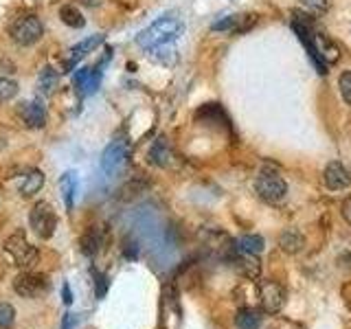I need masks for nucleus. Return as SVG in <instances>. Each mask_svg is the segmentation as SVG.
I'll return each instance as SVG.
<instances>
[{
    "label": "nucleus",
    "instance_id": "1",
    "mask_svg": "<svg viewBox=\"0 0 351 329\" xmlns=\"http://www.w3.org/2000/svg\"><path fill=\"white\" fill-rule=\"evenodd\" d=\"M182 33V22L176 18H160L156 22H152L147 29H143L136 36V44L141 49L152 51L160 47V44L173 42Z\"/></svg>",
    "mask_w": 351,
    "mask_h": 329
},
{
    "label": "nucleus",
    "instance_id": "2",
    "mask_svg": "<svg viewBox=\"0 0 351 329\" xmlns=\"http://www.w3.org/2000/svg\"><path fill=\"white\" fill-rule=\"evenodd\" d=\"M9 36L18 47H31L44 36V25L38 16H22L9 27Z\"/></svg>",
    "mask_w": 351,
    "mask_h": 329
},
{
    "label": "nucleus",
    "instance_id": "3",
    "mask_svg": "<svg viewBox=\"0 0 351 329\" xmlns=\"http://www.w3.org/2000/svg\"><path fill=\"white\" fill-rule=\"evenodd\" d=\"M5 252L20 268H29L31 263L38 259V248L31 244L22 230H18V233L9 235L5 239Z\"/></svg>",
    "mask_w": 351,
    "mask_h": 329
},
{
    "label": "nucleus",
    "instance_id": "4",
    "mask_svg": "<svg viewBox=\"0 0 351 329\" xmlns=\"http://www.w3.org/2000/svg\"><path fill=\"white\" fill-rule=\"evenodd\" d=\"M29 224L40 239H51L58 228V217L49 202H36L29 213Z\"/></svg>",
    "mask_w": 351,
    "mask_h": 329
},
{
    "label": "nucleus",
    "instance_id": "5",
    "mask_svg": "<svg viewBox=\"0 0 351 329\" xmlns=\"http://www.w3.org/2000/svg\"><path fill=\"white\" fill-rule=\"evenodd\" d=\"M255 191L263 202L279 204L288 195V184L277 173H261L255 182Z\"/></svg>",
    "mask_w": 351,
    "mask_h": 329
},
{
    "label": "nucleus",
    "instance_id": "6",
    "mask_svg": "<svg viewBox=\"0 0 351 329\" xmlns=\"http://www.w3.org/2000/svg\"><path fill=\"white\" fill-rule=\"evenodd\" d=\"M312 47L314 51L310 58L314 60L318 73L325 75L327 73L325 64H336L340 60V49L325 36V33H312Z\"/></svg>",
    "mask_w": 351,
    "mask_h": 329
},
{
    "label": "nucleus",
    "instance_id": "7",
    "mask_svg": "<svg viewBox=\"0 0 351 329\" xmlns=\"http://www.w3.org/2000/svg\"><path fill=\"white\" fill-rule=\"evenodd\" d=\"M259 305L261 312L266 314H279L285 305V290L277 281H261L259 283Z\"/></svg>",
    "mask_w": 351,
    "mask_h": 329
},
{
    "label": "nucleus",
    "instance_id": "8",
    "mask_svg": "<svg viewBox=\"0 0 351 329\" xmlns=\"http://www.w3.org/2000/svg\"><path fill=\"white\" fill-rule=\"evenodd\" d=\"M14 290L18 296H22V299H36V296H40L49 290V281L44 274L20 272L14 279Z\"/></svg>",
    "mask_w": 351,
    "mask_h": 329
},
{
    "label": "nucleus",
    "instance_id": "9",
    "mask_svg": "<svg viewBox=\"0 0 351 329\" xmlns=\"http://www.w3.org/2000/svg\"><path fill=\"white\" fill-rule=\"evenodd\" d=\"M128 158V143L123 138H114L101 154V169L108 175H114Z\"/></svg>",
    "mask_w": 351,
    "mask_h": 329
},
{
    "label": "nucleus",
    "instance_id": "10",
    "mask_svg": "<svg viewBox=\"0 0 351 329\" xmlns=\"http://www.w3.org/2000/svg\"><path fill=\"white\" fill-rule=\"evenodd\" d=\"M18 114L22 119V123L31 130H40L47 125V108L40 101V99H33V101H22L18 106Z\"/></svg>",
    "mask_w": 351,
    "mask_h": 329
},
{
    "label": "nucleus",
    "instance_id": "11",
    "mask_svg": "<svg viewBox=\"0 0 351 329\" xmlns=\"http://www.w3.org/2000/svg\"><path fill=\"white\" fill-rule=\"evenodd\" d=\"M323 182L327 189L343 191L351 186V173L340 160H332V162H327V167L323 171Z\"/></svg>",
    "mask_w": 351,
    "mask_h": 329
},
{
    "label": "nucleus",
    "instance_id": "12",
    "mask_svg": "<svg viewBox=\"0 0 351 329\" xmlns=\"http://www.w3.org/2000/svg\"><path fill=\"white\" fill-rule=\"evenodd\" d=\"M279 246L283 252H288V255H296V252H301L303 246H305V237L299 233L296 228H288L283 230L281 237H279Z\"/></svg>",
    "mask_w": 351,
    "mask_h": 329
},
{
    "label": "nucleus",
    "instance_id": "13",
    "mask_svg": "<svg viewBox=\"0 0 351 329\" xmlns=\"http://www.w3.org/2000/svg\"><path fill=\"white\" fill-rule=\"evenodd\" d=\"M44 180H47V175H44V171H40V169L29 171V173L25 175V178H22V182H20V195L31 197V195L40 193V189L44 186Z\"/></svg>",
    "mask_w": 351,
    "mask_h": 329
},
{
    "label": "nucleus",
    "instance_id": "14",
    "mask_svg": "<svg viewBox=\"0 0 351 329\" xmlns=\"http://www.w3.org/2000/svg\"><path fill=\"white\" fill-rule=\"evenodd\" d=\"M101 42H104V36H90V38L82 40L80 44H75V47L71 49V62L66 64V69H71V66H73L75 62H80V60L84 58V55L93 53Z\"/></svg>",
    "mask_w": 351,
    "mask_h": 329
},
{
    "label": "nucleus",
    "instance_id": "15",
    "mask_svg": "<svg viewBox=\"0 0 351 329\" xmlns=\"http://www.w3.org/2000/svg\"><path fill=\"white\" fill-rule=\"evenodd\" d=\"M173 158V151L169 147V143L165 141V138H158L156 143L152 145L149 149V160L154 164H158V167H169V162Z\"/></svg>",
    "mask_w": 351,
    "mask_h": 329
},
{
    "label": "nucleus",
    "instance_id": "16",
    "mask_svg": "<svg viewBox=\"0 0 351 329\" xmlns=\"http://www.w3.org/2000/svg\"><path fill=\"white\" fill-rule=\"evenodd\" d=\"M38 86H40V93L44 97H51L55 93V88L60 86V75L53 66H44L38 75Z\"/></svg>",
    "mask_w": 351,
    "mask_h": 329
},
{
    "label": "nucleus",
    "instance_id": "17",
    "mask_svg": "<svg viewBox=\"0 0 351 329\" xmlns=\"http://www.w3.org/2000/svg\"><path fill=\"white\" fill-rule=\"evenodd\" d=\"M60 191L64 197V204L66 208H73L75 204V195H77V173L75 171H66L62 178H60Z\"/></svg>",
    "mask_w": 351,
    "mask_h": 329
},
{
    "label": "nucleus",
    "instance_id": "18",
    "mask_svg": "<svg viewBox=\"0 0 351 329\" xmlns=\"http://www.w3.org/2000/svg\"><path fill=\"white\" fill-rule=\"evenodd\" d=\"M237 248L239 252H244V255H259L266 248V241H263L261 235H241L237 239Z\"/></svg>",
    "mask_w": 351,
    "mask_h": 329
},
{
    "label": "nucleus",
    "instance_id": "19",
    "mask_svg": "<svg viewBox=\"0 0 351 329\" xmlns=\"http://www.w3.org/2000/svg\"><path fill=\"white\" fill-rule=\"evenodd\" d=\"M149 58L156 62V64H162V66H173L176 60H178V53H176L173 44H160V47L152 49L149 51Z\"/></svg>",
    "mask_w": 351,
    "mask_h": 329
},
{
    "label": "nucleus",
    "instance_id": "20",
    "mask_svg": "<svg viewBox=\"0 0 351 329\" xmlns=\"http://www.w3.org/2000/svg\"><path fill=\"white\" fill-rule=\"evenodd\" d=\"M235 325L239 329H259L261 327V314L257 310H250V307H244L239 310L235 316Z\"/></svg>",
    "mask_w": 351,
    "mask_h": 329
},
{
    "label": "nucleus",
    "instance_id": "21",
    "mask_svg": "<svg viewBox=\"0 0 351 329\" xmlns=\"http://www.w3.org/2000/svg\"><path fill=\"white\" fill-rule=\"evenodd\" d=\"M60 18L66 27H73V29H82L86 25V18L82 16V11L77 9L75 5H64L60 9Z\"/></svg>",
    "mask_w": 351,
    "mask_h": 329
},
{
    "label": "nucleus",
    "instance_id": "22",
    "mask_svg": "<svg viewBox=\"0 0 351 329\" xmlns=\"http://www.w3.org/2000/svg\"><path fill=\"white\" fill-rule=\"evenodd\" d=\"M246 16H226L222 20H217L213 22V31H230V33H241V31H246V27L241 25L244 22Z\"/></svg>",
    "mask_w": 351,
    "mask_h": 329
},
{
    "label": "nucleus",
    "instance_id": "23",
    "mask_svg": "<svg viewBox=\"0 0 351 329\" xmlns=\"http://www.w3.org/2000/svg\"><path fill=\"white\" fill-rule=\"evenodd\" d=\"M99 246H101V235H99L97 228H90L88 233L82 237V252L88 257H95L99 252Z\"/></svg>",
    "mask_w": 351,
    "mask_h": 329
},
{
    "label": "nucleus",
    "instance_id": "24",
    "mask_svg": "<svg viewBox=\"0 0 351 329\" xmlns=\"http://www.w3.org/2000/svg\"><path fill=\"white\" fill-rule=\"evenodd\" d=\"M18 95V84L9 77H0V103L11 101Z\"/></svg>",
    "mask_w": 351,
    "mask_h": 329
},
{
    "label": "nucleus",
    "instance_id": "25",
    "mask_svg": "<svg viewBox=\"0 0 351 329\" xmlns=\"http://www.w3.org/2000/svg\"><path fill=\"white\" fill-rule=\"evenodd\" d=\"M237 263H239L237 268H241V272H244L246 277H250V279L259 277V261H255V255H246L244 259H239Z\"/></svg>",
    "mask_w": 351,
    "mask_h": 329
},
{
    "label": "nucleus",
    "instance_id": "26",
    "mask_svg": "<svg viewBox=\"0 0 351 329\" xmlns=\"http://www.w3.org/2000/svg\"><path fill=\"white\" fill-rule=\"evenodd\" d=\"M16 321V310L9 303H0V329H9Z\"/></svg>",
    "mask_w": 351,
    "mask_h": 329
},
{
    "label": "nucleus",
    "instance_id": "27",
    "mask_svg": "<svg viewBox=\"0 0 351 329\" xmlns=\"http://www.w3.org/2000/svg\"><path fill=\"white\" fill-rule=\"evenodd\" d=\"M301 5L312 14H325L332 7V0H301Z\"/></svg>",
    "mask_w": 351,
    "mask_h": 329
},
{
    "label": "nucleus",
    "instance_id": "28",
    "mask_svg": "<svg viewBox=\"0 0 351 329\" xmlns=\"http://www.w3.org/2000/svg\"><path fill=\"white\" fill-rule=\"evenodd\" d=\"M338 88H340V95H343V99L351 106V73L349 71H345L343 75L338 77Z\"/></svg>",
    "mask_w": 351,
    "mask_h": 329
},
{
    "label": "nucleus",
    "instance_id": "29",
    "mask_svg": "<svg viewBox=\"0 0 351 329\" xmlns=\"http://www.w3.org/2000/svg\"><path fill=\"white\" fill-rule=\"evenodd\" d=\"M93 279H95V294H97V299H104V296H106V290H108V279H106V274L93 270Z\"/></svg>",
    "mask_w": 351,
    "mask_h": 329
},
{
    "label": "nucleus",
    "instance_id": "30",
    "mask_svg": "<svg viewBox=\"0 0 351 329\" xmlns=\"http://www.w3.org/2000/svg\"><path fill=\"white\" fill-rule=\"evenodd\" d=\"M77 323H80V318H77L75 314H64V318H62V327H60V329H75Z\"/></svg>",
    "mask_w": 351,
    "mask_h": 329
},
{
    "label": "nucleus",
    "instance_id": "31",
    "mask_svg": "<svg viewBox=\"0 0 351 329\" xmlns=\"http://www.w3.org/2000/svg\"><path fill=\"white\" fill-rule=\"evenodd\" d=\"M340 215H343L345 222L351 226V197H347V200H343V204H340Z\"/></svg>",
    "mask_w": 351,
    "mask_h": 329
},
{
    "label": "nucleus",
    "instance_id": "32",
    "mask_svg": "<svg viewBox=\"0 0 351 329\" xmlns=\"http://www.w3.org/2000/svg\"><path fill=\"white\" fill-rule=\"evenodd\" d=\"M62 296H64V303H66V305H71V303H73V294H71V285H69V283H64V285H62Z\"/></svg>",
    "mask_w": 351,
    "mask_h": 329
},
{
    "label": "nucleus",
    "instance_id": "33",
    "mask_svg": "<svg viewBox=\"0 0 351 329\" xmlns=\"http://www.w3.org/2000/svg\"><path fill=\"white\" fill-rule=\"evenodd\" d=\"M5 147H7V134L5 132H0V154L5 151Z\"/></svg>",
    "mask_w": 351,
    "mask_h": 329
},
{
    "label": "nucleus",
    "instance_id": "34",
    "mask_svg": "<svg viewBox=\"0 0 351 329\" xmlns=\"http://www.w3.org/2000/svg\"><path fill=\"white\" fill-rule=\"evenodd\" d=\"M82 3L88 7H97V5H101V0H82Z\"/></svg>",
    "mask_w": 351,
    "mask_h": 329
}]
</instances>
